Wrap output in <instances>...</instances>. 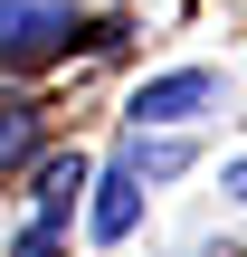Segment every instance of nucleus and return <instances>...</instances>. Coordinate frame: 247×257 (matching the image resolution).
Listing matches in <instances>:
<instances>
[{"label":"nucleus","mask_w":247,"mask_h":257,"mask_svg":"<svg viewBox=\"0 0 247 257\" xmlns=\"http://www.w3.org/2000/svg\"><path fill=\"white\" fill-rule=\"evenodd\" d=\"M219 105V67H162V76H143L133 95H124V124L143 134V124H200Z\"/></svg>","instance_id":"1"},{"label":"nucleus","mask_w":247,"mask_h":257,"mask_svg":"<svg viewBox=\"0 0 247 257\" xmlns=\"http://www.w3.org/2000/svg\"><path fill=\"white\" fill-rule=\"evenodd\" d=\"M76 38V0H0V67H29Z\"/></svg>","instance_id":"2"},{"label":"nucleus","mask_w":247,"mask_h":257,"mask_svg":"<svg viewBox=\"0 0 247 257\" xmlns=\"http://www.w3.org/2000/svg\"><path fill=\"white\" fill-rule=\"evenodd\" d=\"M86 191H95V200H86V229H95V248H124V238L143 229V172H133V162H114V172H95Z\"/></svg>","instance_id":"3"},{"label":"nucleus","mask_w":247,"mask_h":257,"mask_svg":"<svg viewBox=\"0 0 247 257\" xmlns=\"http://www.w3.org/2000/svg\"><path fill=\"white\" fill-rule=\"evenodd\" d=\"M86 181H95V162H86V153H57V162H38V219H57V229H67Z\"/></svg>","instance_id":"4"},{"label":"nucleus","mask_w":247,"mask_h":257,"mask_svg":"<svg viewBox=\"0 0 247 257\" xmlns=\"http://www.w3.org/2000/svg\"><path fill=\"white\" fill-rule=\"evenodd\" d=\"M124 162H133V172H143V181H181V172H190V143H181V134H171V124H143V134H133V153H124Z\"/></svg>","instance_id":"5"},{"label":"nucleus","mask_w":247,"mask_h":257,"mask_svg":"<svg viewBox=\"0 0 247 257\" xmlns=\"http://www.w3.org/2000/svg\"><path fill=\"white\" fill-rule=\"evenodd\" d=\"M29 143H38V105L29 95H0V162H19Z\"/></svg>","instance_id":"6"},{"label":"nucleus","mask_w":247,"mask_h":257,"mask_svg":"<svg viewBox=\"0 0 247 257\" xmlns=\"http://www.w3.org/2000/svg\"><path fill=\"white\" fill-rule=\"evenodd\" d=\"M10 257H67V229H57V219H29V229L10 238Z\"/></svg>","instance_id":"7"},{"label":"nucleus","mask_w":247,"mask_h":257,"mask_svg":"<svg viewBox=\"0 0 247 257\" xmlns=\"http://www.w3.org/2000/svg\"><path fill=\"white\" fill-rule=\"evenodd\" d=\"M219 191H228V200L247 210V153H238V162H219Z\"/></svg>","instance_id":"8"}]
</instances>
